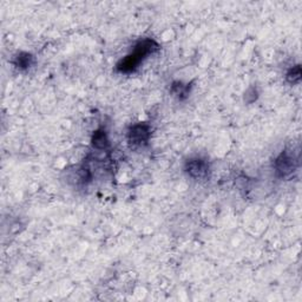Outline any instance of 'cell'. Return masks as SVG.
Listing matches in <instances>:
<instances>
[{
    "instance_id": "1",
    "label": "cell",
    "mask_w": 302,
    "mask_h": 302,
    "mask_svg": "<svg viewBox=\"0 0 302 302\" xmlns=\"http://www.w3.org/2000/svg\"><path fill=\"white\" fill-rule=\"evenodd\" d=\"M158 48H160V45L154 39L142 40L135 46L134 51L130 54H128L117 63V71L122 73L134 72L146 57L156 52Z\"/></svg>"
},
{
    "instance_id": "2",
    "label": "cell",
    "mask_w": 302,
    "mask_h": 302,
    "mask_svg": "<svg viewBox=\"0 0 302 302\" xmlns=\"http://www.w3.org/2000/svg\"><path fill=\"white\" fill-rule=\"evenodd\" d=\"M298 169V161L294 155L289 151H282L274 162V170L276 176L280 178H288Z\"/></svg>"
},
{
    "instance_id": "3",
    "label": "cell",
    "mask_w": 302,
    "mask_h": 302,
    "mask_svg": "<svg viewBox=\"0 0 302 302\" xmlns=\"http://www.w3.org/2000/svg\"><path fill=\"white\" fill-rule=\"evenodd\" d=\"M151 137L150 125L145 123H138L132 125L128 131V142L131 148H142L148 144Z\"/></svg>"
},
{
    "instance_id": "4",
    "label": "cell",
    "mask_w": 302,
    "mask_h": 302,
    "mask_svg": "<svg viewBox=\"0 0 302 302\" xmlns=\"http://www.w3.org/2000/svg\"><path fill=\"white\" fill-rule=\"evenodd\" d=\"M184 170H186L189 177L194 178V180L196 181H201L206 180V178L209 176L210 165H209L208 161L204 160V158L195 157L186 161Z\"/></svg>"
},
{
    "instance_id": "5",
    "label": "cell",
    "mask_w": 302,
    "mask_h": 302,
    "mask_svg": "<svg viewBox=\"0 0 302 302\" xmlns=\"http://www.w3.org/2000/svg\"><path fill=\"white\" fill-rule=\"evenodd\" d=\"M91 143L92 146L97 150H109V148H110V142H109L108 135L104 130H97L94 132Z\"/></svg>"
},
{
    "instance_id": "6",
    "label": "cell",
    "mask_w": 302,
    "mask_h": 302,
    "mask_svg": "<svg viewBox=\"0 0 302 302\" xmlns=\"http://www.w3.org/2000/svg\"><path fill=\"white\" fill-rule=\"evenodd\" d=\"M190 89V84H184L182 82H174L170 88V92L172 96L176 97L178 100H184L189 97Z\"/></svg>"
},
{
    "instance_id": "7",
    "label": "cell",
    "mask_w": 302,
    "mask_h": 302,
    "mask_svg": "<svg viewBox=\"0 0 302 302\" xmlns=\"http://www.w3.org/2000/svg\"><path fill=\"white\" fill-rule=\"evenodd\" d=\"M34 62V57L28 52H20L14 57L13 64L19 70H27L32 66Z\"/></svg>"
},
{
    "instance_id": "8",
    "label": "cell",
    "mask_w": 302,
    "mask_h": 302,
    "mask_svg": "<svg viewBox=\"0 0 302 302\" xmlns=\"http://www.w3.org/2000/svg\"><path fill=\"white\" fill-rule=\"evenodd\" d=\"M286 79L289 84H298L301 80V66L295 65L287 72Z\"/></svg>"
},
{
    "instance_id": "9",
    "label": "cell",
    "mask_w": 302,
    "mask_h": 302,
    "mask_svg": "<svg viewBox=\"0 0 302 302\" xmlns=\"http://www.w3.org/2000/svg\"><path fill=\"white\" fill-rule=\"evenodd\" d=\"M249 97H252V103L255 102V100L257 99V91L255 88H250L248 90L246 91V93H244V100H248Z\"/></svg>"
}]
</instances>
